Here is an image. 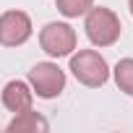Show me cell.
<instances>
[{
	"instance_id": "1",
	"label": "cell",
	"mask_w": 133,
	"mask_h": 133,
	"mask_svg": "<svg viewBox=\"0 0 133 133\" xmlns=\"http://www.w3.org/2000/svg\"><path fill=\"white\" fill-rule=\"evenodd\" d=\"M84 29H86V37L94 47H112L117 39H120V18L115 16V11L104 8V5H91L86 11V21H84Z\"/></svg>"
},
{
	"instance_id": "2",
	"label": "cell",
	"mask_w": 133,
	"mask_h": 133,
	"mask_svg": "<svg viewBox=\"0 0 133 133\" xmlns=\"http://www.w3.org/2000/svg\"><path fill=\"white\" fill-rule=\"evenodd\" d=\"M71 73L76 76L78 84L97 89L107 84L110 65L97 50H78V52H71Z\"/></svg>"
},
{
	"instance_id": "3",
	"label": "cell",
	"mask_w": 133,
	"mask_h": 133,
	"mask_svg": "<svg viewBox=\"0 0 133 133\" xmlns=\"http://www.w3.org/2000/svg\"><path fill=\"white\" fill-rule=\"evenodd\" d=\"M29 86L39 99H55L65 89V73L57 63H37L29 71Z\"/></svg>"
},
{
	"instance_id": "4",
	"label": "cell",
	"mask_w": 133,
	"mask_h": 133,
	"mask_svg": "<svg viewBox=\"0 0 133 133\" xmlns=\"http://www.w3.org/2000/svg\"><path fill=\"white\" fill-rule=\"evenodd\" d=\"M76 29L65 21H50L39 31V44L50 57H68L76 50Z\"/></svg>"
},
{
	"instance_id": "5",
	"label": "cell",
	"mask_w": 133,
	"mask_h": 133,
	"mask_svg": "<svg viewBox=\"0 0 133 133\" xmlns=\"http://www.w3.org/2000/svg\"><path fill=\"white\" fill-rule=\"evenodd\" d=\"M31 37V18L24 11H5L0 16V44L21 47Z\"/></svg>"
},
{
	"instance_id": "6",
	"label": "cell",
	"mask_w": 133,
	"mask_h": 133,
	"mask_svg": "<svg viewBox=\"0 0 133 133\" xmlns=\"http://www.w3.org/2000/svg\"><path fill=\"white\" fill-rule=\"evenodd\" d=\"M0 99H3V107L8 112H24V110H31V102H34V91L26 81H8L0 91Z\"/></svg>"
},
{
	"instance_id": "7",
	"label": "cell",
	"mask_w": 133,
	"mask_h": 133,
	"mask_svg": "<svg viewBox=\"0 0 133 133\" xmlns=\"http://www.w3.org/2000/svg\"><path fill=\"white\" fill-rule=\"evenodd\" d=\"M8 133H37V130H50V123L39 115V112H34V110H24V112H16V117L8 123V128H5Z\"/></svg>"
},
{
	"instance_id": "8",
	"label": "cell",
	"mask_w": 133,
	"mask_h": 133,
	"mask_svg": "<svg viewBox=\"0 0 133 133\" xmlns=\"http://www.w3.org/2000/svg\"><path fill=\"white\" fill-rule=\"evenodd\" d=\"M112 76H115V84H117V89H120L123 94L133 97V57H123V60L115 65Z\"/></svg>"
},
{
	"instance_id": "9",
	"label": "cell",
	"mask_w": 133,
	"mask_h": 133,
	"mask_svg": "<svg viewBox=\"0 0 133 133\" xmlns=\"http://www.w3.org/2000/svg\"><path fill=\"white\" fill-rule=\"evenodd\" d=\"M55 5L65 18H78V16H86V11L94 5V0H55Z\"/></svg>"
},
{
	"instance_id": "10",
	"label": "cell",
	"mask_w": 133,
	"mask_h": 133,
	"mask_svg": "<svg viewBox=\"0 0 133 133\" xmlns=\"http://www.w3.org/2000/svg\"><path fill=\"white\" fill-rule=\"evenodd\" d=\"M128 8H130V16H133V0H128Z\"/></svg>"
}]
</instances>
